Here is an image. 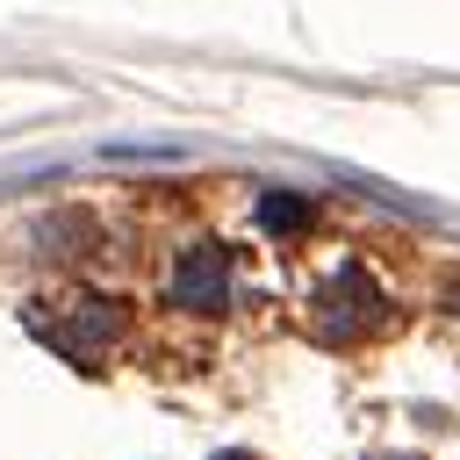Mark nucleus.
Instances as JSON below:
<instances>
[{
  "mask_svg": "<svg viewBox=\"0 0 460 460\" xmlns=\"http://www.w3.org/2000/svg\"><path fill=\"white\" fill-rule=\"evenodd\" d=\"M172 302H187V309H223L230 302V259H223V244H187L180 252Z\"/></svg>",
  "mask_w": 460,
  "mask_h": 460,
  "instance_id": "f257e3e1",
  "label": "nucleus"
},
{
  "mask_svg": "<svg viewBox=\"0 0 460 460\" xmlns=\"http://www.w3.org/2000/svg\"><path fill=\"white\" fill-rule=\"evenodd\" d=\"M374 302H381V295H374V280H367L359 266H345V273L323 288V309H316V316H323V331H331V338H352V331H367V323H374Z\"/></svg>",
  "mask_w": 460,
  "mask_h": 460,
  "instance_id": "f03ea898",
  "label": "nucleus"
},
{
  "mask_svg": "<svg viewBox=\"0 0 460 460\" xmlns=\"http://www.w3.org/2000/svg\"><path fill=\"white\" fill-rule=\"evenodd\" d=\"M259 223L266 230H309V201L302 194H266L259 201Z\"/></svg>",
  "mask_w": 460,
  "mask_h": 460,
  "instance_id": "7ed1b4c3",
  "label": "nucleus"
}]
</instances>
